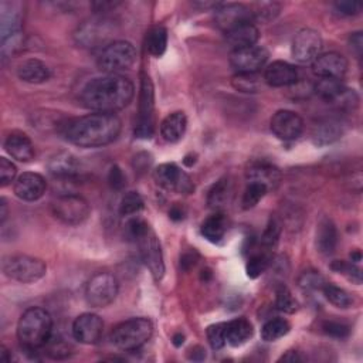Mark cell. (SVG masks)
I'll use <instances>...</instances> for the list:
<instances>
[{"instance_id":"obj_1","label":"cell","mask_w":363,"mask_h":363,"mask_svg":"<svg viewBox=\"0 0 363 363\" xmlns=\"http://www.w3.org/2000/svg\"><path fill=\"white\" fill-rule=\"evenodd\" d=\"M123 128L115 113L92 112L74 118L63 125V134L68 142L80 148H101L112 144Z\"/></svg>"},{"instance_id":"obj_2","label":"cell","mask_w":363,"mask_h":363,"mask_svg":"<svg viewBox=\"0 0 363 363\" xmlns=\"http://www.w3.org/2000/svg\"><path fill=\"white\" fill-rule=\"evenodd\" d=\"M135 95L133 81L119 74L91 80L81 92V102L94 112L115 113L131 104Z\"/></svg>"},{"instance_id":"obj_3","label":"cell","mask_w":363,"mask_h":363,"mask_svg":"<svg viewBox=\"0 0 363 363\" xmlns=\"http://www.w3.org/2000/svg\"><path fill=\"white\" fill-rule=\"evenodd\" d=\"M53 333L51 315L39 307L29 308L19 319L18 339L26 350L43 347Z\"/></svg>"},{"instance_id":"obj_4","label":"cell","mask_w":363,"mask_h":363,"mask_svg":"<svg viewBox=\"0 0 363 363\" xmlns=\"http://www.w3.org/2000/svg\"><path fill=\"white\" fill-rule=\"evenodd\" d=\"M154 325L147 318H133L118 324L111 332V342L121 350L131 352L142 347L152 336Z\"/></svg>"},{"instance_id":"obj_5","label":"cell","mask_w":363,"mask_h":363,"mask_svg":"<svg viewBox=\"0 0 363 363\" xmlns=\"http://www.w3.org/2000/svg\"><path fill=\"white\" fill-rule=\"evenodd\" d=\"M137 60V49L133 43L118 40L106 44L98 56V68L106 74H118L128 70Z\"/></svg>"},{"instance_id":"obj_6","label":"cell","mask_w":363,"mask_h":363,"mask_svg":"<svg viewBox=\"0 0 363 363\" xmlns=\"http://www.w3.org/2000/svg\"><path fill=\"white\" fill-rule=\"evenodd\" d=\"M2 270L6 277L22 284H33L42 280L47 273V266L43 260L30 256H9L4 259Z\"/></svg>"},{"instance_id":"obj_7","label":"cell","mask_w":363,"mask_h":363,"mask_svg":"<svg viewBox=\"0 0 363 363\" xmlns=\"http://www.w3.org/2000/svg\"><path fill=\"white\" fill-rule=\"evenodd\" d=\"M51 211L61 223L68 226H78L90 217L91 206L82 196L66 193L53 202Z\"/></svg>"},{"instance_id":"obj_8","label":"cell","mask_w":363,"mask_h":363,"mask_svg":"<svg viewBox=\"0 0 363 363\" xmlns=\"http://www.w3.org/2000/svg\"><path fill=\"white\" fill-rule=\"evenodd\" d=\"M118 291L119 284L112 274L98 273L85 287V301L92 308H105L115 301Z\"/></svg>"},{"instance_id":"obj_9","label":"cell","mask_w":363,"mask_h":363,"mask_svg":"<svg viewBox=\"0 0 363 363\" xmlns=\"http://www.w3.org/2000/svg\"><path fill=\"white\" fill-rule=\"evenodd\" d=\"M135 243L140 247V253L144 264L148 267L155 281H161L165 276V263H164L161 243L154 230L149 227L144 234H141L135 240Z\"/></svg>"},{"instance_id":"obj_10","label":"cell","mask_w":363,"mask_h":363,"mask_svg":"<svg viewBox=\"0 0 363 363\" xmlns=\"http://www.w3.org/2000/svg\"><path fill=\"white\" fill-rule=\"evenodd\" d=\"M154 85L151 78L142 73L141 75V92H140V115L138 124L135 128V135L138 138H151L154 134Z\"/></svg>"},{"instance_id":"obj_11","label":"cell","mask_w":363,"mask_h":363,"mask_svg":"<svg viewBox=\"0 0 363 363\" xmlns=\"http://www.w3.org/2000/svg\"><path fill=\"white\" fill-rule=\"evenodd\" d=\"M216 26L227 33L241 25L253 23L254 15L253 9L243 4H220L214 9Z\"/></svg>"},{"instance_id":"obj_12","label":"cell","mask_w":363,"mask_h":363,"mask_svg":"<svg viewBox=\"0 0 363 363\" xmlns=\"http://www.w3.org/2000/svg\"><path fill=\"white\" fill-rule=\"evenodd\" d=\"M154 178L161 187L179 195H190L195 190L190 176L175 164L159 165L155 169Z\"/></svg>"},{"instance_id":"obj_13","label":"cell","mask_w":363,"mask_h":363,"mask_svg":"<svg viewBox=\"0 0 363 363\" xmlns=\"http://www.w3.org/2000/svg\"><path fill=\"white\" fill-rule=\"evenodd\" d=\"M269 51L262 46H252L241 50H233L230 66L237 74H257L267 63Z\"/></svg>"},{"instance_id":"obj_14","label":"cell","mask_w":363,"mask_h":363,"mask_svg":"<svg viewBox=\"0 0 363 363\" xmlns=\"http://www.w3.org/2000/svg\"><path fill=\"white\" fill-rule=\"evenodd\" d=\"M270 128L278 140L295 141L304 131V121L297 112L281 109L273 115Z\"/></svg>"},{"instance_id":"obj_15","label":"cell","mask_w":363,"mask_h":363,"mask_svg":"<svg viewBox=\"0 0 363 363\" xmlns=\"http://www.w3.org/2000/svg\"><path fill=\"white\" fill-rule=\"evenodd\" d=\"M322 50V39L312 29L300 30L293 40V57L302 64L314 63Z\"/></svg>"},{"instance_id":"obj_16","label":"cell","mask_w":363,"mask_h":363,"mask_svg":"<svg viewBox=\"0 0 363 363\" xmlns=\"http://www.w3.org/2000/svg\"><path fill=\"white\" fill-rule=\"evenodd\" d=\"M112 33V27L105 19H92L84 22L74 37L81 47H97L105 43Z\"/></svg>"},{"instance_id":"obj_17","label":"cell","mask_w":363,"mask_h":363,"mask_svg":"<svg viewBox=\"0 0 363 363\" xmlns=\"http://www.w3.org/2000/svg\"><path fill=\"white\" fill-rule=\"evenodd\" d=\"M104 332V321L95 314H82L73 324V336L84 345L97 343Z\"/></svg>"},{"instance_id":"obj_18","label":"cell","mask_w":363,"mask_h":363,"mask_svg":"<svg viewBox=\"0 0 363 363\" xmlns=\"http://www.w3.org/2000/svg\"><path fill=\"white\" fill-rule=\"evenodd\" d=\"M312 71L319 78L342 80L347 73V60L335 51L319 54L312 63Z\"/></svg>"},{"instance_id":"obj_19","label":"cell","mask_w":363,"mask_h":363,"mask_svg":"<svg viewBox=\"0 0 363 363\" xmlns=\"http://www.w3.org/2000/svg\"><path fill=\"white\" fill-rule=\"evenodd\" d=\"M15 195L25 202H36L43 197L47 189L46 179L35 172H26L15 180Z\"/></svg>"},{"instance_id":"obj_20","label":"cell","mask_w":363,"mask_h":363,"mask_svg":"<svg viewBox=\"0 0 363 363\" xmlns=\"http://www.w3.org/2000/svg\"><path fill=\"white\" fill-rule=\"evenodd\" d=\"M49 172L53 178L60 180H74L81 173V165L78 159L68 152H59L49 161Z\"/></svg>"},{"instance_id":"obj_21","label":"cell","mask_w":363,"mask_h":363,"mask_svg":"<svg viewBox=\"0 0 363 363\" xmlns=\"http://www.w3.org/2000/svg\"><path fill=\"white\" fill-rule=\"evenodd\" d=\"M264 81L274 88L291 87L298 81V71L287 61H274L266 68Z\"/></svg>"},{"instance_id":"obj_22","label":"cell","mask_w":363,"mask_h":363,"mask_svg":"<svg viewBox=\"0 0 363 363\" xmlns=\"http://www.w3.org/2000/svg\"><path fill=\"white\" fill-rule=\"evenodd\" d=\"M246 176L249 179V182H256V183H262L269 190L276 189L280 182H281V172L277 166H274L270 162L266 161H257L253 162L247 172Z\"/></svg>"},{"instance_id":"obj_23","label":"cell","mask_w":363,"mask_h":363,"mask_svg":"<svg viewBox=\"0 0 363 363\" xmlns=\"http://www.w3.org/2000/svg\"><path fill=\"white\" fill-rule=\"evenodd\" d=\"M6 152L19 162H30L35 159V145L23 133H12L5 141Z\"/></svg>"},{"instance_id":"obj_24","label":"cell","mask_w":363,"mask_h":363,"mask_svg":"<svg viewBox=\"0 0 363 363\" xmlns=\"http://www.w3.org/2000/svg\"><path fill=\"white\" fill-rule=\"evenodd\" d=\"M224 35L228 46L233 50H241V49L256 46L260 39V32L257 26H254V23L241 25Z\"/></svg>"},{"instance_id":"obj_25","label":"cell","mask_w":363,"mask_h":363,"mask_svg":"<svg viewBox=\"0 0 363 363\" xmlns=\"http://www.w3.org/2000/svg\"><path fill=\"white\" fill-rule=\"evenodd\" d=\"M0 32L2 39L22 32V5L15 2H4L0 12Z\"/></svg>"},{"instance_id":"obj_26","label":"cell","mask_w":363,"mask_h":363,"mask_svg":"<svg viewBox=\"0 0 363 363\" xmlns=\"http://www.w3.org/2000/svg\"><path fill=\"white\" fill-rule=\"evenodd\" d=\"M315 245L316 250L324 256H329L335 252L338 246V230L331 219L324 217L318 223Z\"/></svg>"},{"instance_id":"obj_27","label":"cell","mask_w":363,"mask_h":363,"mask_svg":"<svg viewBox=\"0 0 363 363\" xmlns=\"http://www.w3.org/2000/svg\"><path fill=\"white\" fill-rule=\"evenodd\" d=\"M187 128V118L183 111L169 113L161 124V135L166 142L175 144L180 141Z\"/></svg>"},{"instance_id":"obj_28","label":"cell","mask_w":363,"mask_h":363,"mask_svg":"<svg viewBox=\"0 0 363 363\" xmlns=\"http://www.w3.org/2000/svg\"><path fill=\"white\" fill-rule=\"evenodd\" d=\"M18 77L29 84H43L50 80L51 71L46 63L37 59H29L18 67Z\"/></svg>"},{"instance_id":"obj_29","label":"cell","mask_w":363,"mask_h":363,"mask_svg":"<svg viewBox=\"0 0 363 363\" xmlns=\"http://www.w3.org/2000/svg\"><path fill=\"white\" fill-rule=\"evenodd\" d=\"M253 325L246 318H237L226 324V339L233 347H238L247 343L253 336Z\"/></svg>"},{"instance_id":"obj_30","label":"cell","mask_w":363,"mask_h":363,"mask_svg":"<svg viewBox=\"0 0 363 363\" xmlns=\"http://www.w3.org/2000/svg\"><path fill=\"white\" fill-rule=\"evenodd\" d=\"M227 226H228V221H227L226 214L217 211V213L209 216L202 223L200 233L206 240L210 241V243H219V241L223 240V237L227 231Z\"/></svg>"},{"instance_id":"obj_31","label":"cell","mask_w":363,"mask_h":363,"mask_svg":"<svg viewBox=\"0 0 363 363\" xmlns=\"http://www.w3.org/2000/svg\"><path fill=\"white\" fill-rule=\"evenodd\" d=\"M342 134H343L342 125L336 123V121L329 119V121H324V123L318 124L314 128L312 141L316 147H326L340 140Z\"/></svg>"},{"instance_id":"obj_32","label":"cell","mask_w":363,"mask_h":363,"mask_svg":"<svg viewBox=\"0 0 363 363\" xmlns=\"http://www.w3.org/2000/svg\"><path fill=\"white\" fill-rule=\"evenodd\" d=\"M230 197H231V182L228 180V178H223L219 182H216L210 189L207 196V204L214 210H221L224 206H227V203L230 202Z\"/></svg>"},{"instance_id":"obj_33","label":"cell","mask_w":363,"mask_h":363,"mask_svg":"<svg viewBox=\"0 0 363 363\" xmlns=\"http://www.w3.org/2000/svg\"><path fill=\"white\" fill-rule=\"evenodd\" d=\"M147 50L154 57H162L168 46V30L164 26L152 27L147 35Z\"/></svg>"},{"instance_id":"obj_34","label":"cell","mask_w":363,"mask_h":363,"mask_svg":"<svg viewBox=\"0 0 363 363\" xmlns=\"http://www.w3.org/2000/svg\"><path fill=\"white\" fill-rule=\"evenodd\" d=\"M273 262V253L270 250H260L252 254L247 263V276L250 278H259L263 273L267 271Z\"/></svg>"},{"instance_id":"obj_35","label":"cell","mask_w":363,"mask_h":363,"mask_svg":"<svg viewBox=\"0 0 363 363\" xmlns=\"http://www.w3.org/2000/svg\"><path fill=\"white\" fill-rule=\"evenodd\" d=\"M291 329V325L284 318H273L264 324L262 328V338L266 342H274L285 336Z\"/></svg>"},{"instance_id":"obj_36","label":"cell","mask_w":363,"mask_h":363,"mask_svg":"<svg viewBox=\"0 0 363 363\" xmlns=\"http://www.w3.org/2000/svg\"><path fill=\"white\" fill-rule=\"evenodd\" d=\"M322 293H324L325 298L336 308L346 309L353 305V298L350 297V294L346 293L343 288H339L333 284H325L322 288Z\"/></svg>"},{"instance_id":"obj_37","label":"cell","mask_w":363,"mask_h":363,"mask_svg":"<svg viewBox=\"0 0 363 363\" xmlns=\"http://www.w3.org/2000/svg\"><path fill=\"white\" fill-rule=\"evenodd\" d=\"M269 189L262 185V183H256V182H249L246 190H245V195H243V199H241V204H243V209L245 210H249V209H253L259 204V202L267 195Z\"/></svg>"},{"instance_id":"obj_38","label":"cell","mask_w":363,"mask_h":363,"mask_svg":"<svg viewBox=\"0 0 363 363\" xmlns=\"http://www.w3.org/2000/svg\"><path fill=\"white\" fill-rule=\"evenodd\" d=\"M281 235V223L274 217L270 219L263 235H262V241H260V246L262 249L270 250L273 252V249L277 246L278 243V238Z\"/></svg>"},{"instance_id":"obj_39","label":"cell","mask_w":363,"mask_h":363,"mask_svg":"<svg viewBox=\"0 0 363 363\" xmlns=\"http://www.w3.org/2000/svg\"><path fill=\"white\" fill-rule=\"evenodd\" d=\"M145 203L142 196L138 192H128L119 203V214L121 216H131L140 213L144 209Z\"/></svg>"},{"instance_id":"obj_40","label":"cell","mask_w":363,"mask_h":363,"mask_svg":"<svg viewBox=\"0 0 363 363\" xmlns=\"http://www.w3.org/2000/svg\"><path fill=\"white\" fill-rule=\"evenodd\" d=\"M276 308L285 314H294L298 309L297 300L285 285H280L276 290Z\"/></svg>"},{"instance_id":"obj_41","label":"cell","mask_w":363,"mask_h":363,"mask_svg":"<svg viewBox=\"0 0 363 363\" xmlns=\"http://www.w3.org/2000/svg\"><path fill=\"white\" fill-rule=\"evenodd\" d=\"M298 284L304 291H322L325 283V278L314 270L309 271H304L300 278H298Z\"/></svg>"},{"instance_id":"obj_42","label":"cell","mask_w":363,"mask_h":363,"mask_svg":"<svg viewBox=\"0 0 363 363\" xmlns=\"http://www.w3.org/2000/svg\"><path fill=\"white\" fill-rule=\"evenodd\" d=\"M233 87L240 92H257L260 81L257 74H237L233 78Z\"/></svg>"},{"instance_id":"obj_43","label":"cell","mask_w":363,"mask_h":363,"mask_svg":"<svg viewBox=\"0 0 363 363\" xmlns=\"http://www.w3.org/2000/svg\"><path fill=\"white\" fill-rule=\"evenodd\" d=\"M44 347L46 353L53 359H66L71 355V346L61 338H53V335L44 345Z\"/></svg>"},{"instance_id":"obj_44","label":"cell","mask_w":363,"mask_h":363,"mask_svg":"<svg viewBox=\"0 0 363 363\" xmlns=\"http://www.w3.org/2000/svg\"><path fill=\"white\" fill-rule=\"evenodd\" d=\"M331 269L339 274H343L355 284L362 283V270L355 263H346V262H333Z\"/></svg>"},{"instance_id":"obj_45","label":"cell","mask_w":363,"mask_h":363,"mask_svg":"<svg viewBox=\"0 0 363 363\" xmlns=\"http://www.w3.org/2000/svg\"><path fill=\"white\" fill-rule=\"evenodd\" d=\"M207 340H209L211 349H214V350L221 349L227 343V339H226V324L220 322V324L210 325L207 328Z\"/></svg>"},{"instance_id":"obj_46","label":"cell","mask_w":363,"mask_h":363,"mask_svg":"<svg viewBox=\"0 0 363 363\" xmlns=\"http://www.w3.org/2000/svg\"><path fill=\"white\" fill-rule=\"evenodd\" d=\"M23 49V33H16L6 39H2V56L4 59H11L16 56Z\"/></svg>"},{"instance_id":"obj_47","label":"cell","mask_w":363,"mask_h":363,"mask_svg":"<svg viewBox=\"0 0 363 363\" xmlns=\"http://www.w3.org/2000/svg\"><path fill=\"white\" fill-rule=\"evenodd\" d=\"M322 331L335 339H345L350 333V328L346 324L336 322V321H326L322 324Z\"/></svg>"},{"instance_id":"obj_48","label":"cell","mask_w":363,"mask_h":363,"mask_svg":"<svg viewBox=\"0 0 363 363\" xmlns=\"http://www.w3.org/2000/svg\"><path fill=\"white\" fill-rule=\"evenodd\" d=\"M16 175H18L16 166L9 159L0 158V185H2V187H6L12 182H15Z\"/></svg>"},{"instance_id":"obj_49","label":"cell","mask_w":363,"mask_h":363,"mask_svg":"<svg viewBox=\"0 0 363 363\" xmlns=\"http://www.w3.org/2000/svg\"><path fill=\"white\" fill-rule=\"evenodd\" d=\"M108 182H109L111 187L115 190H123L125 187L127 178H125L123 169H121L118 165L111 166L109 173H108Z\"/></svg>"},{"instance_id":"obj_50","label":"cell","mask_w":363,"mask_h":363,"mask_svg":"<svg viewBox=\"0 0 363 363\" xmlns=\"http://www.w3.org/2000/svg\"><path fill=\"white\" fill-rule=\"evenodd\" d=\"M259 9L253 11L254 20L262 19V20H271L280 13V5L277 4H262L257 5Z\"/></svg>"},{"instance_id":"obj_51","label":"cell","mask_w":363,"mask_h":363,"mask_svg":"<svg viewBox=\"0 0 363 363\" xmlns=\"http://www.w3.org/2000/svg\"><path fill=\"white\" fill-rule=\"evenodd\" d=\"M335 9L342 16H355V15L360 13L362 5L357 2H336Z\"/></svg>"},{"instance_id":"obj_52","label":"cell","mask_w":363,"mask_h":363,"mask_svg":"<svg viewBox=\"0 0 363 363\" xmlns=\"http://www.w3.org/2000/svg\"><path fill=\"white\" fill-rule=\"evenodd\" d=\"M349 44H350L352 51H353L357 57H360V56H362V50H363V36H362V33H360V32L353 33V35L350 36V39H349Z\"/></svg>"},{"instance_id":"obj_53","label":"cell","mask_w":363,"mask_h":363,"mask_svg":"<svg viewBox=\"0 0 363 363\" xmlns=\"http://www.w3.org/2000/svg\"><path fill=\"white\" fill-rule=\"evenodd\" d=\"M196 260H197V254L195 252L193 253H186L180 259V266H182L183 270H190L196 264Z\"/></svg>"},{"instance_id":"obj_54","label":"cell","mask_w":363,"mask_h":363,"mask_svg":"<svg viewBox=\"0 0 363 363\" xmlns=\"http://www.w3.org/2000/svg\"><path fill=\"white\" fill-rule=\"evenodd\" d=\"M169 217L175 221H180L185 219V209L179 204V203H175L171 210H169Z\"/></svg>"},{"instance_id":"obj_55","label":"cell","mask_w":363,"mask_h":363,"mask_svg":"<svg viewBox=\"0 0 363 363\" xmlns=\"http://www.w3.org/2000/svg\"><path fill=\"white\" fill-rule=\"evenodd\" d=\"M189 357L192 360H203L206 357V350L200 346H196L193 349H190V353H189Z\"/></svg>"},{"instance_id":"obj_56","label":"cell","mask_w":363,"mask_h":363,"mask_svg":"<svg viewBox=\"0 0 363 363\" xmlns=\"http://www.w3.org/2000/svg\"><path fill=\"white\" fill-rule=\"evenodd\" d=\"M280 360L295 363V362H301V360H302V357L300 356V353H298V352H295V350H290V352H287L285 355H283V356L280 357Z\"/></svg>"},{"instance_id":"obj_57","label":"cell","mask_w":363,"mask_h":363,"mask_svg":"<svg viewBox=\"0 0 363 363\" xmlns=\"http://www.w3.org/2000/svg\"><path fill=\"white\" fill-rule=\"evenodd\" d=\"M0 207H2V211H0V221H5L6 217H8V204H6V200L2 199L0 200Z\"/></svg>"},{"instance_id":"obj_58","label":"cell","mask_w":363,"mask_h":363,"mask_svg":"<svg viewBox=\"0 0 363 363\" xmlns=\"http://www.w3.org/2000/svg\"><path fill=\"white\" fill-rule=\"evenodd\" d=\"M0 359L5 360V362H11L12 360V356L9 355V350L5 346L0 347Z\"/></svg>"},{"instance_id":"obj_59","label":"cell","mask_w":363,"mask_h":363,"mask_svg":"<svg viewBox=\"0 0 363 363\" xmlns=\"http://www.w3.org/2000/svg\"><path fill=\"white\" fill-rule=\"evenodd\" d=\"M185 342V336L182 333H176L173 335V345L175 346H182Z\"/></svg>"},{"instance_id":"obj_60","label":"cell","mask_w":363,"mask_h":363,"mask_svg":"<svg viewBox=\"0 0 363 363\" xmlns=\"http://www.w3.org/2000/svg\"><path fill=\"white\" fill-rule=\"evenodd\" d=\"M142 156H145V154H142ZM149 158V155L147 154V156H145V159H148ZM140 164H141V158H140V155L135 158V166H137V169H140L141 166H140ZM149 164H151V159L149 161H144V165H145V168L147 166H149Z\"/></svg>"},{"instance_id":"obj_61","label":"cell","mask_w":363,"mask_h":363,"mask_svg":"<svg viewBox=\"0 0 363 363\" xmlns=\"http://www.w3.org/2000/svg\"><path fill=\"white\" fill-rule=\"evenodd\" d=\"M350 259H352V263H359L362 260V253L359 250L350 253Z\"/></svg>"}]
</instances>
